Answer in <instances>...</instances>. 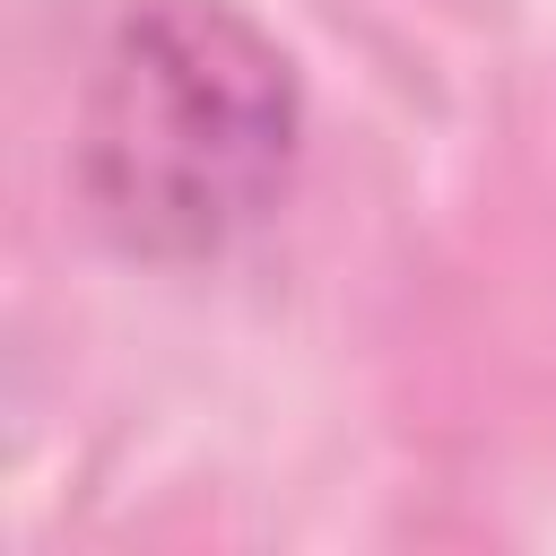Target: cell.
I'll return each instance as SVG.
<instances>
[{
  "instance_id": "cell-1",
  "label": "cell",
  "mask_w": 556,
  "mask_h": 556,
  "mask_svg": "<svg viewBox=\"0 0 556 556\" xmlns=\"http://www.w3.org/2000/svg\"><path fill=\"white\" fill-rule=\"evenodd\" d=\"M304 78L235 0H130L78 87L70 182L130 261H217L295 182Z\"/></svg>"
}]
</instances>
